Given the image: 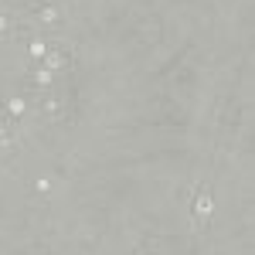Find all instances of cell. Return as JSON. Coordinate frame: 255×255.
<instances>
[{
  "instance_id": "cell-3",
  "label": "cell",
  "mask_w": 255,
  "mask_h": 255,
  "mask_svg": "<svg viewBox=\"0 0 255 255\" xmlns=\"http://www.w3.org/2000/svg\"><path fill=\"white\" fill-rule=\"evenodd\" d=\"M48 31V27H44ZM44 31L41 34H34V38H27V58L34 61V65H41L44 61V55H48V41H44Z\"/></svg>"
},
{
  "instance_id": "cell-2",
  "label": "cell",
  "mask_w": 255,
  "mask_h": 255,
  "mask_svg": "<svg viewBox=\"0 0 255 255\" xmlns=\"http://www.w3.org/2000/svg\"><path fill=\"white\" fill-rule=\"evenodd\" d=\"M3 113L14 119V123H20V119L31 113V96H27V92H17V96H10L7 102H3Z\"/></svg>"
},
{
  "instance_id": "cell-4",
  "label": "cell",
  "mask_w": 255,
  "mask_h": 255,
  "mask_svg": "<svg viewBox=\"0 0 255 255\" xmlns=\"http://www.w3.org/2000/svg\"><path fill=\"white\" fill-rule=\"evenodd\" d=\"M58 82V72L44 68V65H34V89H51Z\"/></svg>"
},
{
  "instance_id": "cell-1",
  "label": "cell",
  "mask_w": 255,
  "mask_h": 255,
  "mask_svg": "<svg viewBox=\"0 0 255 255\" xmlns=\"http://www.w3.org/2000/svg\"><path fill=\"white\" fill-rule=\"evenodd\" d=\"M191 215L197 218V221H211V218L218 215V201H215V191H197L194 197H191Z\"/></svg>"
}]
</instances>
